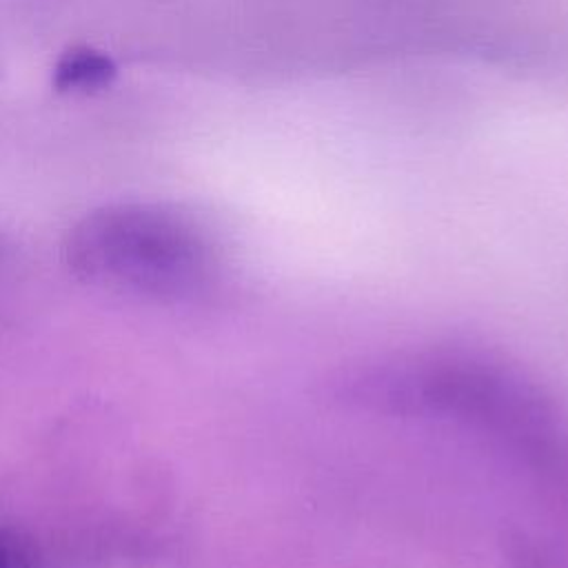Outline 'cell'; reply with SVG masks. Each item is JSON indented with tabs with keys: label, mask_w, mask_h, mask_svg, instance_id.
<instances>
[{
	"label": "cell",
	"mask_w": 568,
	"mask_h": 568,
	"mask_svg": "<svg viewBox=\"0 0 568 568\" xmlns=\"http://www.w3.org/2000/svg\"><path fill=\"white\" fill-rule=\"evenodd\" d=\"M64 260L89 284L158 300L193 295L215 268L209 237L182 213L155 204L87 213L64 240Z\"/></svg>",
	"instance_id": "1"
},
{
	"label": "cell",
	"mask_w": 568,
	"mask_h": 568,
	"mask_svg": "<svg viewBox=\"0 0 568 568\" xmlns=\"http://www.w3.org/2000/svg\"><path fill=\"white\" fill-rule=\"evenodd\" d=\"M357 395L395 410L464 417L501 433H539L544 406L519 379L475 362H430L355 379Z\"/></svg>",
	"instance_id": "2"
},
{
	"label": "cell",
	"mask_w": 568,
	"mask_h": 568,
	"mask_svg": "<svg viewBox=\"0 0 568 568\" xmlns=\"http://www.w3.org/2000/svg\"><path fill=\"white\" fill-rule=\"evenodd\" d=\"M115 75V64L109 55L89 47L67 51L53 71V84L60 91H93L106 87Z\"/></svg>",
	"instance_id": "3"
},
{
	"label": "cell",
	"mask_w": 568,
	"mask_h": 568,
	"mask_svg": "<svg viewBox=\"0 0 568 568\" xmlns=\"http://www.w3.org/2000/svg\"><path fill=\"white\" fill-rule=\"evenodd\" d=\"M0 568H40L36 541L20 528H0Z\"/></svg>",
	"instance_id": "4"
}]
</instances>
